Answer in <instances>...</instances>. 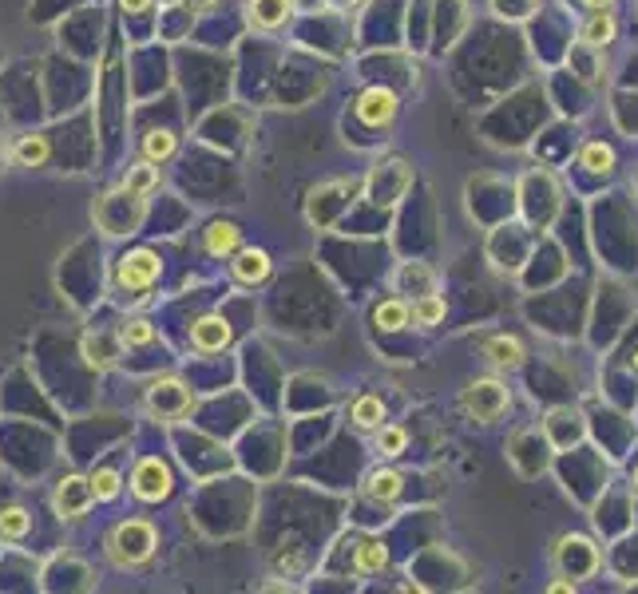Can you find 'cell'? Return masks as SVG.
Returning a JSON list of instances; mask_svg holds the SVG:
<instances>
[{
  "instance_id": "29",
  "label": "cell",
  "mask_w": 638,
  "mask_h": 594,
  "mask_svg": "<svg viewBox=\"0 0 638 594\" xmlns=\"http://www.w3.org/2000/svg\"><path fill=\"white\" fill-rule=\"evenodd\" d=\"M88 480H92V495H96L100 503H111L115 495L123 492V476H119L115 468H96Z\"/></svg>"
},
{
  "instance_id": "30",
  "label": "cell",
  "mask_w": 638,
  "mask_h": 594,
  "mask_svg": "<svg viewBox=\"0 0 638 594\" xmlns=\"http://www.w3.org/2000/svg\"><path fill=\"white\" fill-rule=\"evenodd\" d=\"M405 444H409V432H405L401 424H381V428H377V452H381V456H401Z\"/></svg>"
},
{
  "instance_id": "2",
  "label": "cell",
  "mask_w": 638,
  "mask_h": 594,
  "mask_svg": "<svg viewBox=\"0 0 638 594\" xmlns=\"http://www.w3.org/2000/svg\"><path fill=\"white\" fill-rule=\"evenodd\" d=\"M512 408V393L500 377H476L460 389V412L476 424H496Z\"/></svg>"
},
{
  "instance_id": "41",
  "label": "cell",
  "mask_w": 638,
  "mask_h": 594,
  "mask_svg": "<svg viewBox=\"0 0 638 594\" xmlns=\"http://www.w3.org/2000/svg\"><path fill=\"white\" fill-rule=\"evenodd\" d=\"M4 155H8V147H4V139H0V167H4Z\"/></svg>"
},
{
  "instance_id": "35",
  "label": "cell",
  "mask_w": 638,
  "mask_h": 594,
  "mask_svg": "<svg viewBox=\"0 0 638 594\" xmlns=\"http://www.w3.org/2000/svg\"><path fill=\"white\" fill-rule=\"evenodd\" d=\"M547 591H551V594H575V591H579V579H571V575H559L555 583H547Z\"/></svg>"
},
{
  "instance_id": "34",
  "label": "cell",
  "mask_w": 638,
  "mask_h": 594,
  "mask_svg": "<svg viewBox=\"0 0 638 594\" xmlns=\"http://www.w3.org/2000/svg\"><path fill=\"white\" fill-rule=\"evenodd\" d=\"M492 8L500 12V16H528V12H535L539 8V0H492Z\"/></svg>"
},
{
  "instance_id": "14",
  "label": "cell",
  "mask_w": 638,
  "mask_h": 594,
  "mask_svg": "<svg viewBox=\"0 0 638 594\" xmlns=\"http://www.w3.org/2000/svg\"><path fill=\"white\" fill-rule=\"evenodd\" d=\"M230 274H234V282H242V286H258V282H266L270 278V254L266 250H254V246H238L234 254H230Z\"/></svg>"
},
{
  "instance_id": "3",
  "label": "cell",
  "mask_w": 638,
  "mask_h": 594,
  "mask_svg": "<svg viewBox=\"0 0 638 594\" xmlns=\"http://www.w3.org/2000/svg\"><path fill=\"white\" fill-rule=\"evenodd\" d=\"M143 214H147V202H143L139 191H131V187L111 191V195H104L100 206H96V222L104 226L107 234H131V230L143 222Z\"/></svg>"
},
{
  "instance_id": "40",
  "label": "cell",
  "mask_w": 638,
  "mask_h": 594,
  "mask_svg": "<svg viewBox=\"0 0 638 594\" xmlns=\"http://www.w3.org/2000/svg\"><path fill=\"white\" fill-rule=\"evenodd\" d=\"M631 373H638V349L631 353Z\"/></svg>"
},
{
  "instance_id": "22",
  "label": "cell",
  "mask_w": 638,
  "mask_h": 594,
  "mask_svg": "<svg viewBox=\"0 0 638 594\" xmlns=\"http://www.w3.org/2000/svg\"><path fill=\"white\" fill-rule=\"evenodd\" d=\"M349 420L357 424V428H365V432H377L381 424H385V404H381V396L365 393L353 400V408H349Z\"/></svg>"
},
{
  "instance_id": "5",
  "label": "cell",
  "mask_w": 638,
  "mask_h": 594,
  "mask_svg": "<svg viewBox=\"0 0 638 594\" xmlns=\"http://www.w3.org/2000/svg\"><path fill=\"white\" fill-rule=\"evenodd\" d=\"M191 408H195V393L179 377H159L147 389V412L163 424H179L183 416H191Z\"/></svg>"
},
{
  "instance_id": "37",
  "label": "cell",
  "mask_w": 638,
  "mask_h": 594,
  "mask_svg": "<svg viewBox=\"0 0 638 594\" xmlns=\"http://www.w3.org/2000/svg\"><path fill=\"white\" fill-rule=\"evenodd\" d=\"M119 8H123V12H147L151 0H119Z\"/></svg>"
},
{
  "instance_id": "36",
  "label": "cell",
  "mask_w": 638,
  "mask_h": 594,
  "mask_svg": "<svg viewBox=\"0 0 638 594\" xmlns=\"http://www.w3.org/2000/svg\"><path fill=\"white\" fill-rule=\"evenodd\" d=\"M575 4H579L583 12H599V8H615L619 0H575Z\"/></svg>"
},
{
  "instance_id": "18",
  "label": "cell",
  "mask_w": 638,
  "mask_h": 594,
  "mask_svg": "<svg viewBox=\"0 0 638 594\" xmlns=\"http://www.w3.org/2000/svg\"><path fill=\"white\" fill-rule=\"evenodd\" d=\"M290 12H294V0H250V4H246L250 24L262 28V32L282 28V24L290 20Z\"/></svg>"
},
{
  "instance_id": "11",
  "label": "cell",
  "mask_w": 638,
  "mask_h": 594,
  "mask_svg": "<svg viewBox=\"0 0 638 594\" xmlns=\"http://www.w3.org/2000/svg\"><path fill=\"white\" fill-rule=\"evenodd\" d=\"M92 503H96V495H92L88 476H64L56 484V495H52V507H56L60 519H80V515H88Z\"/></svg>"
},
{
  "instance_id": "23",
  "label": "cell",
  "mask_w": 638,
  "mask_h": 594,
  "mask_svg": "<svg viewBox=\"0 0 638 594\" xmlns=\"http://www.w3.org/2000/svg\"><path fill=\"white\" fill-rule=\"evenodd\" d=\"M12 159L20 167H44L52 159V143L44 135H20V143L12 147Z\"/></svg>"
},
{
  "instance_id": "38",
  "label": "cell",
  "mask_w": 638,
  "mask_h": 594,
  "mask_svg": "<svg viewBox=\"0 0 638 594\" xmlns=\"http://www.w3.org/2000/svg\"><path fill=\"white\" fill-rule=\"evenodd\" d=\"M183 4H187V8H195V12H207V8H214L218 0H183Z\"/></svg>"
},
{
  "instance_id": "7",
  "label": "cell",
  "mask_w": 638,
  "mask_h": 594,
  "mask_svg": "<svg viewBox=\"0 0 638 594\" xmlns=\"http://www.w3.org/2000/svg\"><path fill=\"white\" fill-rule=\"evenodd\" d=\"M131 492L143 503H163L167 495L175 492V476L167 468V460L159 456H143L135 468H131Z\"/></svg>"
},
{
  "instance_id": "4",
  "label": "cell",
  "mask_w": 638,
  "mask_h": 594,
  "mask_svg": "<svg viewBox=\"0 0 638 594\" xmlns=\"http://www.w3.org/2000/svg\"><path fill=\"white\" fill-rule=\"evenodd\" d=\"M555 567L559 575H571V579H591L599 567H603V551L595 539L587 535H563L555 543Z\"/></svg>"
},
{
  "instance_id": "1",
  "label": "cell",
  "mask_w": 638,
  "mask_h": 594,
  "mask_svg": "<svg viewBox=\"0 0 638 594\" xmlns=\"http://www.w3.org/2000/svg\"><path fill=\"white\" fill-rule=\"evenodd\" d=\"M159 547V535L147 519H123L107 535V559L115 567H143Z\"/></svg>"
},
{
  "instance_id": "13",
  "label": "cell",
  "mask_w": 638,
  "mask_h": 594,
  "mask_svg": "<svg viewBox=\"0 0 638 594\" xmlns=\"http://www.w3.org/2000/svg\"><path fill=\"white\" fill-rule=\"evenodd\" d=\"M619 36V16L615 8H599V12H587L579 20V44H591V48H611Z\"/></svg>"
},
{
  "instance_id": "12",
  "label": "cell",
  "mask_w": 638,
  "mask_h": 594,
  "mask_svg": "<svg viewBox=\"0 0 638 594\" xmlns=\"http://www.w3.org/2000/svg\"><path fill=\"white\" fill-rule=\"evenodd\" d=\"M480 353H484V361H488L492 369H504V373H516V369L528 365V349H524V341L512 337V333L488 337V341L480 345Z\"/></svg>"
},
{
  "instance_id": "19",
  "label": "cell",
  "mask_w": 638,
  "mask_h": 594,
  "mask_svg": "<svg viewBox=\"0 0 638 594\" xmlns=\"http://www.w3.org/2000/svg\"><path fill=\"white\" fill-rule=\"evenodd\" d=\"M203 246H207V254L211 258H230L238 246H242V226L238 222H226V218H218L207 226V234H203Z\"/></svg>"
},
{
  "instance_id": "28",
  "label": "cell",
  "mask_w": 638,
  "mask_h": 594,
  "mask_svg": "<svg viewBox=\"0 0 638 594\" xmlns=\"http://www.w3.org/2000/svg\"><path fill=\"white\" fill-rule=\"evenodd\" d=\"M175 143H179L175 131H163V127H159V131H147V135H143V159L159 167V163H167V159L175 155Z\"/></svg>"
},
{
  "instance_id": "9",
  "label": "cell",
  "mask_w": 638,
  "mask_h": 594,
  "mask_svg": "<svg viewBox=\"0 0 638 594\" xmlns=\"http://www.w3.org/2000/svg\"><path fill=\"white\" fill-rule=\"evenodd\" d=\"M159 270H163V266H159V254H155V250H131V254L119 258L115 282H119L123 290H131V294H147V290L155 286Z\"/></svg>"
},
{
  "instance_id": "42",
  "label": "cell",
  "mask_w": 638,
  "mask_h": 594,
  "mask_svg": "<svg viewBox=\"0 0 638 594\" xmlns=\"http://www.w3.org/2000/svg\"><path fill=\"white\" fill-rule=\"evenodd\" d=\"M635 187H638V171H635Z\"/></svg>"
},
{
  "instance_id": "8",
  "label": "cell",
  "mask_w": 638,
  "mask_h": 594,
  "mask_svg": "<svg viewBox=\"0 0 638 594\" xmlns=\"http://www.w3.org/2000/svg\"><path fill=\"white\" fill-rule=\"evenodd\" d=\"M547 452H551V440L539 436V428H520L512 436V444H508V460H512V468L524 480H532V476H539L547 468V460H551Z\"/></svg>"
},
{
  "instance_id": "10",
  "label": "cell",
  "mask_w": 638,
  "mask_h": 594,
  "mask_svg": "<svg viewBox=\"0 0 638 594\" xmlns=\"http://www.w3.org/2000/svg\"><path fill=\"white\" fill-rule=\"evenodd\" d=\"M397 111H401V103H397V92H389V88H365L353 103V115L373 131L389 127L397 119Z\"/></svg>"
},
{
  "instance_id": "16",
  "label": "cell",
  "mask_w": 638,
  "mask_h": 594,
  "mask_svg": "<svg viewBox=\"0 0 638 594\" xmlns=\"http://www.w3.org/2000/svg\"><path fill=\"white\" fill-rule=\"evenodd\" d=\"M191 345H195L199 353H222V349L230 345V325H226L218 313L199 317V321L191 325Z\"/></svg>"
},
{
  "instance_id": "24",
  "label": "cell",
  "mask_w": 638,
  "mask_h": 594,
  "mask_svg": "<svg viewBox=\"0 0 638 594\" xmlns=\"http://www.w3.org/2000/svg\"><path fill=\"white\" fill-rule=\"evenodd\" d=\"M401 476L397 472H389V468H381V472H369L365 476V495L373 499V503H393L397 495H401Z\"/></svg>"
},
{
  "instance_id": "20",
  "label": "cell",
  "mask_w": 638,
  "mask_h": 594,
  "mask_svg": "<svg viewBox=\"0 0 638 594\" xmlns=\"http://www.w3.org/2000/svg\"><path fill=\"white\" fill-rule=\"evenodd\" d=\"M80 349H84V361H88L92 369H111V365L119 361V353H123V341H119V333H115V337L88 333V337L80 341Z\"/></svg>"
},
{
  "instance_id": "26",
  "label": "cell",
  "mask_w": 638,
  "mask_h": 594,
  "mask_svg": "<svg viewBox=\"0 0 638 594\" xmlns=\"http://www.w3.org/2000/svg\"><path fill=\"white\" fill-rule=\"evenodd\" d=\"M357 575H381L385 567H389V551H385V543H377V539H365V543H357Z\"/></svg>"
},
{
  "instance_id": "39",
  "label": "cell",
  "mask_w": 638,
  "mask_h": 594,
  "mask_svg": "<svg viewBox=\"0 0 638 594\" xmlns=\"http://www.w3.org/2000/svg\"><path fill=\"white\" fill-rule=\"evenodd\" d=\"M631 495H638V468L631 472Z\"/></svg>"
},
{
  "instance_id": "31",
  "label": "cell",
  "mask_w": 638,
  "mask_h": 594,
  "mask_svg": "<svg viewBox=\"0 0 638 594\" xmlns=\"http://www.w3.org/2000/svg\"><path fill=\"white\" fill-rule=\"evenodd\" d=\"M123 187H131V191H139V195H151V191L159 187V171H155V163H147V159H143L139 167H131Z\"/></svg>"
},
{
  "instance_id": "21",
  "label": "cell",
  "mask_w": 638,
  "mask_h": 594,
  "mask_svg": "<svg viewBox=\"0 0 638 594\" xmlns=\"http://www.w3.org/2000/svg\"><path fill=\"white\" fill-rule=\"evenodd\" d=\"M373 321H377V329H385V333H401V329L409 325V301H405V297H385V301H377Z\"/></svg>"
},
{
  "instance_id": "33",
  "label": "cell",
  "mask_w": 638,
  "mask_h": 594,
  "mask_svg": "<svg viewBox=\"0 0 638 594\" xmlns=\"http://www.w3.org/2000/svg\"><path fill=\"white\" fill-rule=\"evenodd\" d=\"M397 286H401V290H409V286H421V294H432L436 278H432V270H425V266H405V270L397 274Z\"/></svg>"
},
{
  "instance_id": "25",
  "label": "cell",
  "mask_w": 638,
  "mask_h": 594,
  "mask_svg": "<svg viewBox=\"0 0 638 594\" xmlns=\"http://www.w3.org/2000/svg\"><path fill=\"white\" fill-rule=\"evenodd\" d=\"M444 313H448V305H444V297L436 294V290H432V294H421L409 305V321H417V325H425V329L440 325Z\"/></svg>"
},
{
  "instance_id": "17",
  "label": "cell",
  "mask_w": 638,
  "mask_h": 594,
  "mask_svg": "<svg viewBox=\"0 0 638 594\" xmlns=\"http://www.w3.org/2000/svg\"><path fill=\"white\" fill-rule=\"evenodd\" d=\"M575 167L579 171H587V175H615V147L611 143H603V139H587L583 147H579V155H575Z\"/></svg>"
},
{
  "instance_id": "32",
  "label": "cell",
  "mask_w": 638,
  "mask_h": 594,
  "mask_svg": "<svg viewBox=\"0 0 638 594\" xmlns=\"http://www.w3.org/2000/svg\"><path fill=\"white\" fill-rule=\"evenodd\" d=\"M119 341H123V345H151V341H155V325H151L147 317H131V321H123Z\"/></svg>"
},
{
  "instance_id": "15",
  "label": "cell",
  "mask_w": 638,
  "mask_h": 594,
  "mask_svg": "<svg viewBox=\"0 0 638 594\" xmlns=\"http://www.w3.org/2000/svg\"><path fill=\"white\" fill-rule=\"evenodd\" d=\"M571 72H575V80H583V84H603L607 80V64H603V48H591V44H571Z\"/></svg>"
},
{
  "instance_id": "6",
  "label": "cell",
  "mask_w": 638,
  "mask_h": 594,
  "mask_svg": "<svg viewBox=\"0 0 638 594\" xmlns=\"http://www.w3.org/2000/svg\"><path fill=\"white\" fill-rule=\"evenodd\" d=\"M409 187H413V167H409L405 159H385V163H377V167H373V175L365 179L369 198H373L377 206H385V210H389V206H397Z\"/></svg>"
},
{
  "instance_id": "27",
  "label": "cell",
  "mask_w": 638,
  "mask_h": 594,
  "mask_svg": "<svg viewBox=\"0 0 638 594\" xmlns=\"http://www.w3.org/2000/svg\"><path fill=\"white\" fill-rule=\"evenodd\" d=\"M28 527H32V519H28V511H24L20 503H4V507H0V539H4V543L24 539Z\"/></svg>"
}]
</instances>
